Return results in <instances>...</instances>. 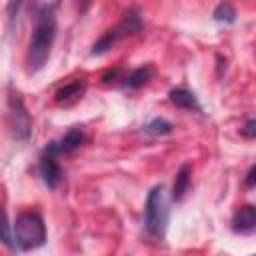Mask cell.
I'll list each match as a JSON object with an SVG mask.
<instances>
[{"mask_svg":"<svg viewBox=\"0 0 256 256\" xmlns=\"http://www.w3.org/2000/svg\"><path fill=\"white\" fill-rule=\"evenodd\" d=\"M58 20H56V2L40 4L34 12V28L28 46V70L38 72L46 66L54 40H56Z\"/></svg>","mask_w":256,"mask_h":256,"instance_id":"6da1fadb","label":"cell"},{"mask_svg":"<svg viewBox=\"0 0 256 256\" xmlns=\"http://www.w3.org/2000/svg\"><path fill=\"white\" fill-rule=\"evenodd\" d=\"M168 218H170V206H168L166 190L160 184V186H154L148 192V198H146V208H144L146 236L152 238L154 242H162L164 236H166Z\"/></svg>","mask_w":256,"mask_h":256,"instance_id":"7a4b0ae2","label":"cell"},{"mask_svg":"<svg viewBox=\"0 0 256 256\" xmlns=\"http://www.w3.org/2000/svg\"><path fill=\"white\" fill-rule=\"evenodd\" d=\"M14 240L16 246L22 250H34L40 248L46 242V224L42 216L34 210H26L18 214L16 224H14Z\"/></svg>","mask_w":256,"mask_h":256,"instance_id":"3957f363","label":"cell"},{"mask_svg":"<svg viewBox=\"0 0 256 256\" xmlns=\"http://www.w3.org/2000/svg\"><path fill=\"white\" fill-rule=\"evenodd\" d=\"M142 26H144V24H142V18H140L138 10H128L116 26H112L110 30H106V32L100 36V40L92 46V54H94V56H100V54L108 52L110 48H114V46L120 44L122 40H126V38H130V36L138 34V32L142 30Z\"/></svg>","mask_w":256,"mask_h":256,"instance_id":"277c9868","label":"cell"},{"mask_svg":"<svg viewBox=\"0 0 256 256\" xmlns=\"http://www.w3.org/2000/svg\"><path fill=\"white\" fill-rule=\"evenodd\" d=\"M58 156H60V152L56 148V140L50 142L44 148L42 156H40V164H38L40 166V176H42V180L48 188H56L64 178V170L58 162Z\"/></svg>","mask_w":256,"mask_h":256,"instance_id":"5b68a950","label":"cell"},{"mask_svg":"<svg viewBox=\"0 0 256 256\" xmlns=\"http://www.w3.org/2000/svg\"><path fill=\"white\" fill-rule=\"evenodd\" d=\"M8 106H10V128H12L14 136L18 140H28L30 130H32V122H30V116L24 108L20 94H10Z\"/></svg>","mask_w":256,"mask_h":256,"instance_id":"8992f818","label":"cell"},{"mask_svg":"<svg viewBox=\"0 0 256 256\" xmlns=\"http://www.w3.org/2000/svg\"><path fill=\"white\" fill-rule=\"evenodd\" d=\"M256 228V208L252 204L240 206L232 216V230L236 234H252Z\"/></svg>","mask_w":256,"mask_h":256,"instance_id":"52a82bcc","label":"cell"},{"mask_svg":"<svg viewBox=\"0 0 256 256\" xmlns=\"http://www.w3.org/2000/svg\"><path fill=\"white\" fill-rule=\"evenodd\" d=\"M84 92H86V82L84 80H74V82H68V84H64L62 88L56 90L54 102L60 104V106H72L84 96Z\"/></svg>","mask_w":256,"mask_h":256,"instance_id":"ba28073f","label":"cell"},{"mask_svg":"<svg viewBox=\"0 0 256 256\" xmlns=\"http://www.w3.org/2000/svg\"><path fill=\"white\" fill-rule=\"evenodd\" d=\"M190 182H192V166L186 162V164H182L180 170L176 172L174 186H172V200L180 202V200L186 196V192H188V188H190Z\"/></svg>","mask_w":256,"mask_h":256,"instance_id":"9c48e42d","label":"cell"},{"mask_svg":"<svg viewBox=\"0 0 256 256\" xmlns=\"http://www.w3.org/2000/svg\"><path fill=\"white\" fill-rule=\"evenodd\" d=\"M84 142V132L80 128H70L60 140H56V148L60 154H70L74 150H78Z\"/></svg>","mask_w":256,"mask_h":256,"instance_id":"30bf717a","label":"cell"},{"mask_svg":"<svg viewBox=\"0 0 256 256\" xmlns=\"http://www.w3.org/2000/svg\"><path fill=\"white\" fill-rule=\"evenodd\" d=\"M152 76H154V66H152V64H144V66L132 70V72L124 78L122 86H124V88H140V86L148 84V82L152 80Z\"/></svg>","mask_w":256,"mask_h":256,"instance_id":"8fae6325","label":"cell"},{"mask_svg":"<svg viewBox=\"0 0 256 256\" xmlns=\"http://www.w3.org/2000/svg\"><path fill=\"white\" fill-rule=\"evenodd\" d=\"M170 102L176 104L178 108H184V110L202 112V108H200L196 96H194L190 90H186V88H174V90H170Z\"/></svg>","mask_w":256,"mask_h":256,"instance_id":"7c38bea8","label":"cell"},{"mask_svg":"<svg viewBox=\"0 0 256 256\" xmlns=\"http://www.w3.org/2000/svg\"><path fill=\"white\" fill-rule=\"evenodd\" d=\"M0 242L4 246H8L10 250L16 248L14 234H12V228H10V222H8V216H6V210L2 208V204H0Z\"/></svg>","mask_w":256,"mask_h":256,"instance_id":"4fadbf2b","label":"cell"},{"mask_svg":"<svg viewBox=\"0 0 256 256\" xmlns=\"http://www.w3.org/2000/svg\"><path fill=\"white\" fill-rule=\"evenodd\" d=\"M144 130L148 134H152V136H164V134H170L172 132V124L168 120H164V118H154V120H150L144 126Z\"/></svg>","mask_w":256,"mask_h":256,"instance_id":"5bb4252c","label":"cell"},{"mask_svg":"<svg viewBox=\"0 0 256 256\" xmlns=\"http://www.w3.org/2000/svg\"><path fill=\"white\" fill-rule=\"evenodd\" d=\"M214 20L218 22H234L236 20V10L232 8L230 2H220L214 10Z\"/></svg>","mask_w":256,"mask_h":256,"instance_id":"9a60e30c","label":"cell"},{"mask_svg":"<svg viewBox=\"0 0 256 256\" xmlns=\"http://www.w3.org/2000/svg\"><path fill=\"white\" fill-rule=\"evenodd\" d=\"M24 4H26V0H10V2H8L6 14H8V22H10V26L16 24V20H18V16H20Z\"/></svg>","mask_w":256,"mask_h":256,"instance_id":"2e32d148","label":"cell"},{"mask_svg":"<svg viewBox=\"0 0 256 256\" xmlns=\"http://www.w3.org/2000/svg\"><path fill=\"white\" fill-rule=\"evenodd\" d=\"M242 134H244L246 138H254V136H256V120H252V118H250V120L244 124Z\"/></svg>","mask_w":256,"mask_h":256,"instance_id":"e0dca14e","label":"cell"},{"mask_svg":"<svg viewBox=\"0 0 256 256\" xmlns=\"http://www.w3.org/2000/svg\"><path fill=\"white\" fill-rule=\"evenodd\" d=\"M254 174H256V168H254V166H252V168H250V170H248V178H246V184H248V186H250V188H252V186H254Z\"/></svg>","mask_w":256,"mask_h":256,"instance_id":"ac0fdd59","label":"cell"},{"mask_svg":"<svg viewBox=\"0 0 256 256\" xmlns=\"http://www.w3.org/2000/svg\"><path fill=\"white\" fill-rule=\"evenodd\" d=\"M90 2H92V0H78V8H80V12H84V10L88 8Z\"/></svg>","mask_w":256,"mask_h":256,"instance_id":"d6986e66","label":"cell"}]
</instances>
